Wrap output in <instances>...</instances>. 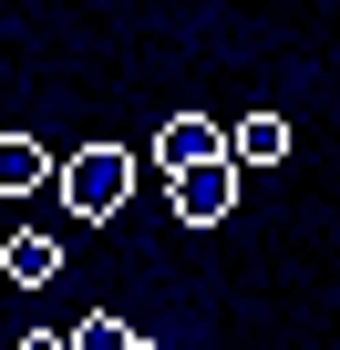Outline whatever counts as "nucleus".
Wrapping results in <instances>:
<instances>
[{
    "label": "nucleus",
    "mask_w": 340,
    "mask_h": 350,
    "mask_svg": "<svg viewBox=\"0 0 340 350\" xmlns=\"http://www.w3.org/2000/svg\"><path fill=\"white\" fill-rule=\"evenodd\" d=\"M124 196H134V154L124 144H83V154H62V206L73 217H124Z\"/></svg>",
    "instance_id": "obj_1"
},
{
    "label": "nucleus",
    "mask_w": 340,
    "mask_h": 350,
    "mask_svg": "<svg viewBox=\"0 0 340 350\" xmlns=\"http://www.w3.org/2000/svg\"><path fill=\"white\" fill-rule=\"evenodd\" d=\"M155 165H165V175H207V165H227V124H217V113H165Z\"/></svg>",
    "instance_id": "obj_2"
},
{
    "label": "nucleus",
    "mask_w": 340,
    "mask_h": 350,
    "mask_svg": "<svg viewBox=\"0 0 340 350\" xmlns=\"http://www.w3.org/2000/svg\"><path fill=\"white\" fill-rule=\"evenodd\" d=\"M227 206H237V154L207 165V175H176V217H186V227H217Z\"/></svg>",
    "instance_id": "obj_3"
},
{
    "label": "nucleus",
    "mask_w": 340,
    "mask_h": 350,
    "mask_svg": "<svg viewBox=\"0 0 340 350\" xmlns=\"http://www.w3.org/2000/svg\"><path fill=\"white\" fill-rule=\"evenodd\" d=\"M227 154L237 165H289V113H237L227 124Z\"/></svg>",
    "instance_id": "obj_4"
},
{
    "label": "nucleus",
    "mask_w": 340,
    "mask_h": 350,
    "mask_svg": "<svg viewBox=\"0 0 340 350\" xmlns=\"http://www.w3.org/2000/svg\"><path fill=\"white\" fill-rule=\"evenodd\" d=\"M0 186H11V196H31V186H62V165H52L31 134H0Z\"/></svg>",
    "instance_id": "obj_5"
},
{
    "label": "nucleus",
    "mask_w": 340,
    "mask_h": 350,
    "mask_svg": "<svg viewBox=\"0 0 340 350\" xmlns=\"http://www.w3.org/2000/svg\"><path fill=\"white\" fill-rule=\"evenodd\" d=\"M0 268H11V278H21V288H42V278H62V247H52V237H42V227H21V237H11V247H0Z\"/></svg>",
    "instance_id": "obj_6"
},
{
    "label": "nucleus",
    "mask_w": 340,
    "mask_h": 350,
    "mask_svg": "<svg viewBox=\"0 0 340 350\" xmlns=\"http://www.w3.org/2000/svg\"><path fill=\"white\" fill-rule=\"evenodd\" d=\"M124 340H134V329H124V319H114V309H93V319H83V329H73V350H124Z\"/></svg>",
    "instance_id": "obj_7"
},
{
    "label": "nucleus",
    "mask_w": 340,
    "mask_h": 350,
    "mask_svg": "<svg viewBox=\"0 0 340 350\" xmlns=\"http://www.w3.org/2000/svg\"><path fill=\"white\" fill-rule=\"evenodd\" d=\"M21 350H73V340H52V329H31V340H21Z\"/></svg>",
    "instance_id": "obj_8"
},
{
    "label": "nucleus",
    "mask_w": 340,
    "mask_h": 350,
    "mask_svg": "<svg viewBox=\"0 0 340 350\" xmlns=\"http://www.w3.org/2000/svg\"><path fill=\"white\" fill-rule=\"evenodd\" d=\"M124 350H155V340H144V329H134V340H124Z\"/></svg>",
    "instance_id": "obj_9"
}]
</instances>
